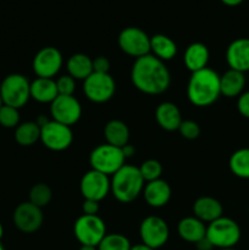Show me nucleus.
<instances>
[{
    "instance_id": "f257e3e1",
    "label": "nucleus",
    "mask_w": 249,
    "mask_h": 250,
    "mask_svg": "<svg viewBox=\"0 0 249 250\" xmlns=\"http://www.w3.org/2000/svg\"><path fill=\"white\" fill-rule=\"evenodd\" d=\"M134 87L144 94L158 95L166 92L171 84V75L165 62L148 54L136 59L131 71Z\"/></svg>"
},
{
    "instance_id": "f03ea898",
    "label": "nucleus",
    "mask_w": 249,
    "mask_h": 250,
    "mask_svg": "<svg viewBox=\"0 0 249 250\" xmlns=\"http://www.w3.org/2000/svg\"><path fill=\"white\" fill-rule=\"evenodd\" d=\"M220 95V75L216 71L205 67L192 73L187 85V97L193 105L209 106L219 99Z\"/></svg>"
},
{
    "instance_id": "7ed1b4c3",
    "label": "nucleus",
    "mask_w": 249,
    "mask_h": 250,
    "mask_svg": "<svg viewBox=\"0 0 249 250\" xmlns=\"http://www.w3.org/2000/svg\"><path fill=\"white\" fill-rule=\"evenodd\" d=\"M144 189V180L138 167L124 164L112 175L111 192L121 203H131L138 198Z\"/></svg>"
},
{
    "instance_id": "20e7f679",
    "label": "nucleus",
    "mask_w": 249,
    "mask_h": 250,
    "mask_svg": "<svg viewBox=\"0 0 249 250\" xmlns=\"http://www.w3.org/2000/svg\"><path fill=\"white\" fill-rule=\"evenodd\" d=\"M241 229L234 220L219 217L207 227V239L219 249L233 248L241 239Z\"/></svg>"
},
{
    "instance_id": "39448f33",
    "label": "nucleus",
    "mask_w": 249,
    "mask_h": 250,
    "mask_svg": "<svg viewBox=\"0 0 249 250\" xmlns=\"http://www.w3.org/2000/svg\"><path fill=\"white\" fill-rule=\"evenodd\" d=\"M2 104L15 109L24 106L31 98V83L24 76L12 73L6 76L0 84Z\"/></svg>"
},
{
    "instance_id": "423d86ee",
    "label": "nucleus",
    "mask_w": 249,
    "mask_h": 250,
    "mask_svg": "<svg viewBox=\"0 0 249 250\" xmlns=\"http://www.w3.org/2000/svg\"><path fill=\"white\" fill-rule=\"evenodd\" d=\"M124 156L122 148L110 146V144H100L93 149L89 156V163L92 170L99 171L104 175H114L124 165Z\"/></svg>"
},
{
    "instance_id": "0eeeda50",
    "label": "nucleus",
    "mask_w": 249,
    "mask_h": 250,
    "mask_svg": "<svg viewBox=\"0 0 249 250\" xmlns=\"http://www.w3.org/2000/svg\"><path fill=\"white\" fill-rule=\"evenodd\" d=\"M73 232L81 246L98 247L106 236V226L98 215H82L75 222Z\"/></svg>"
},
{
    "instance_id": "6e6552de",
    "label": "nucleus",
    "mask_w": 249,
    "mask_h": 250,
    "mask_svg": "<svg viewBox=\"0 0 249 250\" xmlns=\"http://www.w3.org/2000/svg\"><path fill=\"white\" fill-rule=\"evenodd\" d=\"M116 84L110 73L93 72L83 83L85 97L93 103H106L114 97Z\"/></svg>"
},
{
    "instance_id": "1a4fd4ad",
    "label": "nucleus",
    "mask_w": 249,
    "mask_h": 250,
    "mask_svg": "<svg viewBox=\"0 0 249 250\" xmlns=\"http://www.w3.org/2000/svg\"><path fill=\"white\" fill-rule=\"evenodd\" d=\"M41 141L50 150L62 151L72 143L73 133L70 126L51 120L41 126Z\"/></svg>"
},
{
    "instance_id": "9d476101",
    "label": "nucleus",
    "mask_w": 249,
    "mask_h": 250,
    "mask_svg": "<svg viewBox=\"0 0 249 250\" xmlns=\"http://www.w3.org/2000/svg\"><path fill=\"white\" fill-rule=\"evenodd\" d=\"M119 46L124 54L138 59L150 54V38L138 27H127L120 33Z\"/></svg>"
},
{
    "instance_id": "9b49d317",
    "label": "nucleus",
    "mask_w": 249,
    "mask_h": 250,
    "mask_svg": "<svg viewBox=\"0 0 249 250\" xmlns=\"http://www.w3.org/2000/svg\"><path fill=\"white\" fill-rule=\"evenodd\" d=\"M139 234L143 244L151 249H158L167 242L170 229L165 220L158 216H148L142 221Z\"/></svg>"
},
{
    "instance_id": "f8f14e48",
    "label": "nucleus",
    "mask_w": 249,
    "mask_h": 250,
    "mask_svg": "<svg viewBox=\"0 0 249 250\" xmlns=\"http://www.w3.org/2000/svg\"><path fill=\"white\" fill-rule=\"evenodd\" d=\"M54 121L66 126H72L82 116V106L73 95H58L50 105Z\"/></svg>"
},
{
    "instance_id": "ddd939ff",
    "label": "nucleus",
    "mask_w": 249,
    "mask_h": 250,
    "mask_svg": "<svg viewBox=\"0 0 249 250\" xmlns=\"http://www.w3.org/2000/svg\"><path fill=\"white\" fill-rule=\"evenodd\" d=\"M80 189L84 199L100 202L111 190V181L104 173L90 170L81 180Z\"/></svg>"
},
{
    "instance_id": "4468645a",
    "label": "nucleus",
    "mask_w": 249,
    "mask_h": 250,
    "mask_svg": "<svg viewBox=\"0 0 249 250\" xmlns=\"http://www.w3.org/2000/svg\"><path fill=\"white\" fill-rule=\"evenodd\" d=\"M32 66L39 78H53L62 66V55L54 46H45L36 54Z\"/></svg>"
},
{
    "instance_id": "2eb2a0df",
    "label": "nucleus",
    "mask_w": 249,
    "mask_h": 250,
    "mask_svg": "<svg viewBox=\"0 0 249 250\" xmlns=\"http://www.w3.org/2000/svg\"><path fill=\"white\" fill-rule=\"evenodd\" d=\"M14 224L23 233L38 231L43 224L42 209L31 202L21 203L14 211Z\"/></svg>"
},
{
    "instance_id": "dca6fc26",
    "label": "nucleus",
    "mask_w": 249,
    "mask_h": 250,
    "mask_svg": "<svg viewBox=\"0 0 249 250\" xmlns=\"http://www.w3.org/2000/svg\"><path fill=\"white\" fill-rule=\"evenodd\" d=\"M226 61L231 70L249 71V38L234 39L226 50Z\"/></svg>"
},
{
    "instance_id": "f3484780",
    "label": "nucleus",
    "mask_w": 249,
    "mask_h": 250,
    "mask_svg": "<svg viewBox=\"0 0 249 250\" xmlns=\"http://www.w3.org/2000/svg\"><path fill=\"white\" fill-rule=\"evenodd\" d=\"M144 199L151 208H163L171 198V187L166 181L156 180L148 182L143 189Z\"/></svg>"
},
{
    "instance_id": "a211bd4d",
    "label": "nucleus",
    "mask_w": 249,
    "mask_h": 250,
    "mask_svg": "<svg viewBox=\"0 0 249 250\" xmlns=\"http://www.w3.org/2000/svg\"><path fill=\"white\" fill-rule=\"evenodd\" d=\"M155 119L159 126L165 131H178L182 124V114L177 105L170 102H164L156 107Z\"/></svg>"
},
{
    "instance_id": "6ab92c4d",
    "label": "nucleus",
    "mask_w": 249,
    "mask_h": 250,
    "mask_svg": "<svg viewBox=\"0 0 249 250\" xmlns=\"http://www.w3.org/2000/svg\"><path fill=\"white\" fill-rule=\"evenodd\" d=\"M193 211L197 219L203 222H212L222 216L221 203L212 197H202L193 204Z\"/></svg>"
},
{
    "instance_id": "aec40b11",
    "label": "nucleus",
    "mask_w": 249,
    "mask_h": 250,
    "mask_svg": "<svg viewBox=\"0 0 249 250\" xmlns=\"http://www.w3.org/2000/svg\"><path fill=\"white\" fill-rule=\"evenodd\" d=\"M246 87V76L243 72L231 70L220 76V90L221 95L226 98H236L243 93Z\"/></svg>"
},
{
    "instance_id": "412c9836",
    "label": "nucleus",
    "mask_w": 249,
    "mask_h": 250,
    "mask_svg": "<svg viewBox=\"0 0 249 250\" xmlns=\"http://www.w3.org/2000/svg\"><path fill=\"white\" fill-rule=\"evenodd\" d=\"M209 49L203 43H192L186 49L183 61L185 65L190 72H197L207 67L209 61Z\"/></svg>"
},
{
    "instance_id": "4be33fe9",
    "label": "nucleus",
    "mask_w": 249,
    "mask_h": 250,
    "mask_svg": "<svg viewBox=\"0 0 249 250\" xmlns=\"http://www.w3.org/2000/svg\"><path fill=\"white\" fill-rule=\"evenodd\" d=\"M177 232L183 241L197 244L207 236V227H205L204 222L200 221L195 216L185 217L178 224Z\"/></svg>"
},
{
    "instance_id": "5701e85b",
    "label": "nucleus",
    "mask_w": 249,
    "mask_h": 250,
    "mask_svg": "<svg viewBox=\"0 0 249 250\" xmlns=\"http://www.w3.org/2000/svg\"><path fill=\"white\" fill-rule=\"evenodd\" d=\"M59 95L56 81L53 78H37L31 83V98L39 103H53Z\"/></svg>"
},
{
    "instance_id": "b1692460",
    "label": "nucleus",
    "mask_w": 249,
    "mask_h": 250,
    "mask_svg": "<svg viewBox=\"0 0 249 250\" xmlns=\"http://www.w3.org/2000/svg\"><path fill=\"white\" fill-rule=\"evenodd\" d=\"M104 136L107 144L117 148H124L128 144L129 129L124 122L120 120H111L105 125Z\"/></svg>"
},
{
    "instance_id": "393cba45",
    "label": "nucleus",
    "mask_w": 249,
    "mask_h": 250,
    "mask_svg": "<svg viewBox=\"0 0 249 250\" xmlns=\"http://www.w3.org/2000/svg\"><path fill=\"white\" fill-rule=\"evenodd\" d=\"M150 51L161 61H168L177 54V45L170 37L165 34H155L150 38Z\"/></svg>"
},
{
    "instance_id": "a878e982",
    "label": "nucleus",
    "mask_w": 249,
    "mask_h": 250,
    "mask_svg": "<svg viewBox=\"0 0 249 250\" xmlns=\"http://www.w3.org/2000/svg\"><path fill=\"white\" fill-rule=\"evenodd\" d=\"M67 71L75 80L84 81L93 73V60L85 54H73L67 61Z\"/></svg>"
},
{
    "instance_id": "bb28decb",
    "label": "nucleus",
    "mask_w": 249,
    "mask_h": 250,
    "mask_svg": "<svg viewBox=\"0 0 249 250\" xmlns=\"http://www.w3.org/2000/svg\"><path fill=\"white\" fill-rule=\"evenodd\" d=\"M39 139H41V126L37 122H23L15 129V141L20 146H33Z\"/></svg>"
},
{
    "instance_id": "cd10ccee",
    "label": "nucleus",
    "mask_w": 249,
    "mask_h": 250,
    "mask_svg": "<svg viewBox=\"0 0 249 250\" xmlns=\"http://www.w3.org/2000/svg\"><path fill=\"white\" fill-rule=\"evenodd\" d=\"M228 166L236 177L249 180V148H242L234 151L229 158Z\"/></svg>"
},
{
    "instance_id": "c85d7f7f",
    "label": "nucleus",
    "mask_w": 249,
    "mask_h": 250,
    "mask_svg": "<svg viewBox=\"0 0 249 250\" xmlns=\"http://www.w3.org/2000/svg\"><path fill=\"white\" fill-rule=\"evenodd\" d=\"M97 248L98 250H129L131 243L124 234L111 233L106 234Z\"/></svg>"
},
{
    "instance_id": "c756f323",
    "label": "nucleus",
    "mask_w": 249,
    "mask_h": 250,
    "mask_svg": "<svg viewBox=\"0 0 249 250\" xmlns=\"http://www.w3.org/2000/svg\"><path fill=\"white\" fill-rule=\"evenodd\" d=\"M51 197H53V193H51L50 187L45 183H37L29 192V202L41 209L50 203Z\"/></svg>"
},
{
    "instance_id": "7c9ffc66",
    "label": "nucleus",
    "mask_w": 249,
    "mask_h": 250,
    "mask_svg": "<svg viewBox=\"0 0 249 250\" xmlns=\"http://www.w3.org/2000/svg\"><path fill=\"white\" fill-rule=\"evenodd\" d=\"M138 168L144 182H151V181L159 180L161 177V173H163V166L158 160H154V159H149V160L144 161Z\"/></svg>"
},
{
    "instance_id": "2f4dec72",
    "label": "nucleus",
    "mask_w": 249,
    "mask_h": 250,
    "mask_svg": "<svg viewBox=\"0 0 249 250\" xmlns=\"http://www.w3.org/2000/svg\"><path fill=\"white\" fill-rule=\"evenodd\" d=\"M0 125L5 128H15L20 125L19 109L2 105L0 107Z\"/></svg>"
},
{
    "instance_id": "473e14b6",
    "label": "nucleus",
    "mask_w": 249,
    "mask_h": 250,
    "mask_svg": "<svg viewBox=\"0 0 249 250\" xmlns=\"http://www.w3.org/2000/svg\"><path fill=\"white\" fill-rule=\"evenodd\" d=\"M178 131H180L181 136L183 138L188 139V141H193V139H197L199 137L200 127L197 122L192 121V120H185L181 124Z\"/></svg>"
},
{
    "instance_id": "72a5a7b5",
    "label": "nucleus",
    "mask_w": 249,
    "mask_h": 250,
    "mask_svg": "<svg viewBox=\"0 0 249 250\" xmlns=\"http://www.w3.org/2000/svg\"><path fill=\"white\" fill-rule=\"evenodd\" d=\"M56 87H58L59 95H73L76 89V80L70 75L61 76L56 81Z\"/></svg>"
},
{
    "instance_id": "f704fd0d",
    "label": "nucleus",
    "mask_w": 249,
    "mask_h": 250,
    "mask_svg": "<svg viewBox=\"0 0 249 250\" xmlns=\"http://www.w3.org/2000/svg\"><path fill=\"white\" fill-rule=\"evenodd\" d=\"M237 110L246 119H249V90L242 93L237 100Z\"/></svg>"
},
{
    "instance_id": "c9c22d12",
    "label": "nucleus",
    "mask_w": 249,
    "mask_h": 250,
    "mask_svg": "<svg viewBox=\"0 0 249 250\" xmlns=\"http://www.w3.org/2000/svg\"><path fill=\"white\" fill-rule=\"evenodd\" d=\"M110 61L105 56H98L93 60V72L109 73Z\"/></svg>"
},
{
    "instance_id": "e433bc0d",
    "label": "nucleus",
    "mask_w": 249,
    "mask_h": 250,
    "mask_svg": "<svg viewBox=\"0 0 249 250\" xmlns=\"http://www.w3.org/2000/svg\"><path fill=\"white\" fill-rule=\"evenodd\" d=\"M83 215H97L99 211V202L84 199L82 204Z\"/></svg>"
},
{
    "instance_id": "4c0bfd02",
    "label": "nucleus",
    "mask_w": 249,
    "mask_h": 250,
    "mask_svg": "<svg viewBox=\"0 0 249 250\" xmlns=\"http://www.w3.org/2000/svg\"><path fill=\"white\" fill-rule=\"evenodd\" d=\"M197 248L199 250H211V248H214V247L211 246V243H210V242L207 239V237H205L204 239H202L200 242H198Z\"/></svg>"
},
{
    "instance_id": "58836bf2",
    "label": "nucleus",
    "mask_w": 249,
    "mask_h": 250,
    "mask_svg": "<svg viewBox=\"0 0 249 250\" xmlns=\"http://www.w3.org/2000/svg\"><path fill=\"white\" fill-rule=\"evenodd\" d=\"M122 151H124V156H126V158H129V156H132L134 154V148L132 146H129V144H127V146H124V148H122Z\"/></svg>"
},
{
    "instance_id": "ea45409f",
    "label": "nucleus",
    "mask_w": 249,
    "mask_h": 250,
    "mask_svg": "<svg viewBox=\"0 0 249 250\" xmlns=\"http://www.w3.org/2000/svg\"><path fill=\"white\" fill-rule=\"evenodd\" d=\"M244 0H221L222 4H225L226 6H238V5H241L242 2H243Z\"/></svg>"
},
{
    "instance_id": "a19ab883",
    "label": "nucleus",
    "mask_w": 249,
    "mask_h": 250,
    "mask_svg": "<svg viewBox=\"0 0 249 250\" xmlns=\"http://www.w3.org/2000/svg\"><path fill=\"white\" fill-rule=\"evenodd\" d=\"M129 250H154V249H151V248H149L148 246H145V244H136V246H133L132 247L131 246V249Z\"/></svg>"
},
{
    "instance_id": "79ce46f5",
    "label": "nucleus",
    "mask_w": 249,
    "mask_h": 250,
    "mask_svg": "<svg viewBox=\"0 0 249 250\" xmlns=\"http://www.w3.org/2000/svg\"><path fill=\"white\" fill-rule=\"evenodd\" d=\"M80 250H98V248L93 246H81Z\"/></svg>"
},
{
    "instance_id": "37998d69",
    "label": "nucleus",
    "mask_w": 249,
    "mask_h": 250,
    "mask_svg": "<svg viewBox=\"0 0 249 250\" xmlns=\"http://www.w3.org/2000/svg\"><path fill=\"white\" fill-rule=\"evenodd\" d=\"M2 234H4V229H2V225L0 224V241H1L2 238Z\"/></svg>"
},
{
    "instance_id": "c03bdc74",
    "label": "nucleus",
    "mask_w": 249,
    "mask_h": 250,
    "mask_svg": "<svg viewBox=\"0 0 249 250\" xmlns=\"http://www.w3.org/2000/svg\"><path fill=\"white\" fill-rule=\"evenodd\" d=\"M2 105H4V104H2V99H1V95H0V107H1V106H2Z\"/></svg>"
},
{
    "instance_id": "a18cd8bd",
    "label": "nucleus",
    "mask_w": 249,
    "mask_h": 250,
    "mask_svg": "<svg viewBox=\"0 0 249 250\" xmlns=\"http://www.w3.org/2000/svg\"><path fill=\"white\" fill-rule=\"evenodd\" d=\"M220 250H236L234 248H226V249H220Z\"/></svg>"
},
{
    "instance_id": "49530a36",
    "label": "nucleus",
    "mask_w": 249,
    "mask_h": 250,
    "mask_svg": "<svg viewBox=\"0 0 249 250\" xmlns=\"http://www.w3.org/2000/svg\"><path fill=\"white\" fill-rule=\"evenodd\" d=\"M0 250H5V249H4V247L1 246V243H0Z\"/></svg>"
},
{
    "instance_id": "de8ad7c7",
    "label": "nucleus",
    "mask_w": 249,
    "mask_h": 250,
    "mask_svg": "<svg viewBox=\"0 0 249 250\" xmlns=\"http://www.w3.org/2000/svg\"><path fill=\"white\" fill-rule=\"evenodd\" d=\"M248 250H249V249H248Z\"/></svg>"
}]
</instances>
